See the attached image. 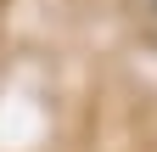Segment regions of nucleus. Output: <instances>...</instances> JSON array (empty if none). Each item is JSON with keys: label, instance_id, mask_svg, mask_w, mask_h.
<instances>
[{"label": "nucleus", "instance_id": "obj_1", "mask_svg": "<svg viewBox=\"0 0 157 152\" xmlns=\"http://www.w3.org/2000/svg\"><path fill=\"white\" fill-rule=\"evenodd\" d=\"M151 11H157V0H151Z\"/></svg>", "mask_w": 157, "mask_h": 152}]
</instances>
